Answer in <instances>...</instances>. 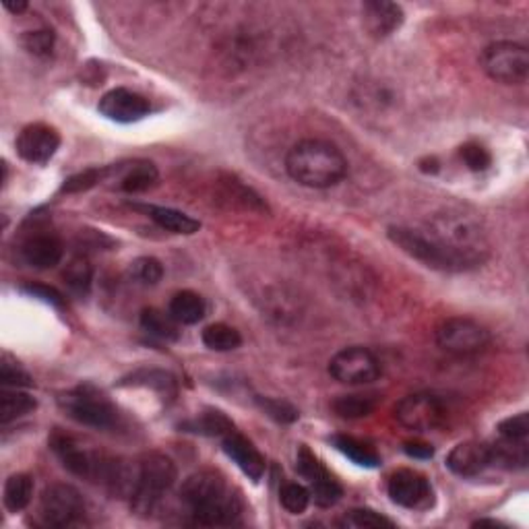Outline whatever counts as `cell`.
Instances as JSON below:
<instances>
[{"label": "cell", "mask_w": 529, "mask_h": 529, "mask_svg": "<svg viewBox=\"0 0 529 529\" xmlns=\"http://www.w3.org/2000/svg\"><path fill=\"white\" fill-rule=\"evenodd\" d=\"M180 497L190 509L196 525H236L244 511L238 492L215 470H201L188 476L182 484Z\"/></svg>", "instance_id": "cell-1"}, {"label": "cell", "mask_w": 529, "mask_h": 529, "mask_svg": "<svg viewBox=\"0 0 529 529\" xmlns=\"http://www.w3.org/2000/svg\"><path fill=\"white\" fill-rule=\"evenodd\" d=\"M286 170L302 187L331 188L348 176V160L329 141L305 139L287 151Z\"/></svg>", "instance_id": "cell-2"}, {"label": "cell", "mask_w": 529, "mask_h": 529, "mask_svg": "<svg viewBox=\"0 0 529 529\" xmlns=\"http://www.w3.org/2000/svg\"><path fill=\"white\" fill-rule=\"evenodd\" d=\"M426 234L444 246L470 269H476L488 259V236L479 220L461 209H442L428 222Z\"/></svg>", "instance_id": "cell-3"}, {"label": "cell", "mask_w": 529, "mask_h": 529, "mask_svg": "<svg viewBox=\"0 0 529 529\" xmlns=\"http://www.w3.org/2000/svg\"><path fill=\"white\" fill-rule=\"evenodd\" d=\"M176 465L164 453H147L137 465V482L131 492V509L139 517H150L176 482Z\"/></svg>", "instance_id": "cell-4"}, {"label": "cell", "mask_w": 529, "mask_h": 529, "mask_svg": "<svg viewBox=\"0 0 529 529\" xmlns=\"http://www.w3.org/2000/svg\"><path fill=\"white\" fill-rule=\"evenodd\" d=\"M59 406L77 424L97 430L118 426V407L100 389H96L94 385H79L75 389L62 393L59 397Z\"/></svg>", "instance_id": "cell-5"}, {"label": "cell", "mask_w": 529, "mask_h": 529, "mask_svg": "<svg viewBox=\"0 0 529 529\" xmlns=\"http://www.w3.org/2000/svg\"><path fill=\"white\" fill-rule=\"evenodd\" d=\"M387 236H389L391 242L406 252L407 257H412L420 263L434 271H444V273H461L468 271L460 259L441 246L436 240L426 234L424 230H414L406 228V225H391L387 230Z\"/></svg>", "instance_id": "cell-6"}, {"label": "cell", "mask_w": 529, "mask_h": 529, "mask_svg": "<svg viewBox=\"0 0 529 529\" xmlns=\"http://www.w3.org/2000/svg\"><path fill=\"white\" fill-rule=\"evenodd\" d=\"M482 68L492 81L505 86H521L529 77V52L524 44L500 40L486 46L482 52Z\"/></svg>", "instance_id": "cell-7"}, {"label": "cell", "mask_w": 529, "mask_h": 529, "mask_svg": "<svg viewBox=\"0 0 529 529\" xmlns=\"http://www.w3.org/2000/svg\"><path fill=\"white\" fill-rule=\"evenodd\" d=\"M436 343L453 356H476L490 345V333L484 324L468 316H451L436 327Z\"/></svg>", "instance_id": "cell-8"}, {"label": "cell", "mask_w": 529, "mask_h": 529, "mask_svg": "<svg viewBox=\"0 0 529 529\" xmlns=\"http://www.w3.org/2000/svg\"><path fill=\"white\" fill-rule=\"evenodd\" d=\"M50 449L73 476L104 482L105 474H108L112 460L87 449L86 444H81V441L75 439V436L65 433H54L50 436Z\"/></svg>", "instance_id": "cell-9"}, {"label": "cell", "mask_w": 529, "mask_h": 529, "mask_svg": "<svg viewBox=\"0 0 529 529\" xmlns=\"http://www.w3.org/2000/svg\"><path fill=\"white\" fill-rule=\"evenodd\" d=\"M86 503L75 486L59 482L46 486L40 497L38 515L46 527H70L83 517Z\"/></svg>", "instance_id": "cell-10"}, {"label": "cell", "mask_w": 529, "mask_h": 529, "mask_svg": "<svg viewBox=\"0 0 529 529\" xmlns=\"http://www.w3.org/2000/svg\"><path fill=\"white\" fill-rule=\"evenodd\" d=\"M329 375L342 385H369L380 377V362L370 350L351 345L331 358Z\"/></svg>", "instance_id": "cell-11"}, {"label": "cell", "mask_w": 529, "mask_h": 529, "mask_svg": "<svg viewBox=\"0 0 529 529\" xmlns=\"http://www.w3.org/2000/svg\"><path fill=\"white\" fill-rule=\"evenodd\" d=\"M395 418L404 428L414 433H430L442 426L447 418L442 401L430 393H414L407 395L395 406Z\"/></svg>", "instance_id": "cell-12"}, {"label": "cell", "mask_w": 529, "mask_h": 529, "mask_svg": "<svg viewBox=\"0 0 529 529\" xmlns=\"http://www.w3.org/2000/svg\"><path fill=\"white\" fill-rule=\"evenodd\" d=\"M387 492L395 505L412 511H426L434 505L430 479L415 470H397L389 476Z\"/></svg>", "instance_id": "cell-13"}, {"label": "cell", "mask_w": 529, "mask_h": 529, "mask_svg": "<svg viewBox=\"0 0 529 529\" xmlns=\"http://www.w3.org/2000/svg\"><path fill=\"white\" fill-rule=\"evenodd\" d=\"M296 470L302 478L308 479L310 495L319 506H333L342 498L343 488L340 482L329 474L319 457L306 444H300L298 453H296Z\"/></svg>", "instance_id": "cell-14"}, {"label": "cell", "mask_w": 529, "mask_h": 529, "mask_svg": "<svg viewBox=\"0 0 529 529\" xmlns=\"http://www.w3.org/2000/svg\"><path fill=\"white\" fill-rule=\"evenodd\" d=\"M60 147L59 131L44 123L27 124L17 137V153L30 164L44 166L54 158Z\"/></svg>", "instance_id": "cell-15"}, {"label": "cell", "mask_w": 529, "mask_h": 529, "mask_svg": "<svg viewBox=\"0 0 529 529\" xmlns=\"http://www.w3.org/2000/svg\"><path fill=\"white\" fill-rule=\"evenodd\" d=\"M492 465H495V451L488 442L465 441L447 455V468L460 478H476Z\"/></svg>", "instance_id": "cell-16"}, {"label": "cell", "mask_w": 529, "mask_h": 529, "mask_svg": "<svg viewBox=\"0 0 529 529\" xmlns=\"http://www.w3.org/2000/svg\"><path fill=\"white\" fill-rule=\"evenodd\" d=\"M97 110L108 120H114V123L120 124H131L150 114L151 105L150 100H145L143 96L135 94V91L116 87L102 97Z\"/></svg>", "instance_id": "cell-17"}, {"label": "cell", "mask_w": 529, "mask_h": 529, "mask_svg": "<svg viewBox=\"0 0 529 529\" xmlns=\"http://www.w3.org/2000/svg\"><path fill=\"white\" fill-rule=\"evenodd\" d=\"M404 9L389 0H370L362 6L364 27L372 38L383 40L389 38L404 23Z\"/></svg>", "instance_id": "cell-18"}, {"label": "cell", "mask_w": 529, "mask_h": 529, "mask_svg": "<svg viewBox=\"0 0 529 529\" xmlns=\"http://www.w3.org/2000/svg\"><path fill=\"white\" fill-rule=\"evenodd\" d=\"M223 453L234 461L244 476H249L252 482H259L265 474V457L246 436L240 433H230L223 436Z\"/></svg>", "instance_id": "cell-19"}, {"label": "cell", "mask_w": 529, "mask_h": 529, "mask_svg": "<svg viewBox=\"0 0 529 529\" xmlns=\"http://www.w3.org/2000/svg\"><path fill=\"white\" fill-rule=\"evenodd\" d=\"M62 255H65V246H62L60 238L50 232L33 234L21 246V257L33 269H52L60 263Z\"/></svg>", "instance_id": "cell-20"}, {"label": "cell", "mask_w": 529, "mask_h": 529, "mask_svg": "<svg viewBox=\"0 0 529 529\" xmlns=\"http://www.w3.org/2000/svg\"><path fill=\"white\" fill-rule=\"evenodd\" d=\"M139 211L150 217L151 222L160 225L161 230L172 232V234H182V236H190L195 232H199L201 222H196L195 217H190L187 214H182L178 209L172 207H160V205H132Z\"/></svg>", "instance_id": "cell-21"}, {"label": "cell", "mask_w": 529, "mask_h": 529, "mask_svg": "<svg viewBox=\"0 0 529 529\" xmlns=\"http://www.w3.org/2000/svg\"><path fill=\"white\" fill-rule=\"evenodd\" d=\"M205 300L193 290H182L172 296L168 313L172 315V319L178 324H196L205 316Z\"/></svg>", "instance_id": "cell-22"}, {"label": "cell", "mask_w": 529, "mask_h": 529, "mask_svg": "<svg viewBox=\"0 0 529 529\" xmlns=\"http://www.w3.org/2000/svg\"><path fill=\"white\" fill-rule=\"evenodd\" d=\"M160 180V172L151 161H135L123 172L118 180V188L129 195H139L153 188Z\"/></svg>", "instance_id": "cell-23"}, {"label": "cell", "mask_w": 529, "mask_h": 529, "mask_svg": "<svg viewBox=\"0 0 529 529\" xmlns=\"http://www.w3.org/2000/svg\"><path fill=\"white\" fill-rule=\"evenodd\" d=\"M35 407H38V401L30 393L3 387V393H0V424H11V422L32 414Z\"/></svg>", "instance_id": "cell-24"}, {"label": "cell", "mask_w": 529, "mask_h": 529, "mask_svg": "<svg viewBox=\"0 0 529 529\" xmlns=\"http://www.w3.org/2000/svg\"><path fill=\"white\" fill-rule=\"evenodd\" d=\"M329 442L340 451L342 455L348 457V460L354 461L360 468H379L380 465V457L379 453L369 444L354 439V436L348 434H335L331 436Z\"/></svg>", "instance_id": "cell-25"}, {"label": "cell", "mask_w": 529, "mask_h": 529, "mask_svg": "<svg viewBox=\"0 0 529 529\" xmlns=\"http://www.w3.org/2000/svg\"><path fill=\"white\" fill-rule=\"evenodd\" d=\"M379 406V395L366 393V395H342L337 397L331 407L333 412L343 420H358V418H369V415L377 410Z\"/></svg>", "instance_id": "cell-26"}, {"label": "cell", "mask_w": 529, "mask_h": 529, "mask_svg": "<svg viewBox=\"0 0 529 529\" xmlns=\"http://www.w3.org/2000/svg\"><path fill=\"white\" fill-rule=\"evenodd\" d=\"M180 428L187 430V433H195L203 436H222V439L225 434L234 433V424H232V420L217 410H207L205 414H201L199 418L182 422Z\"/></svg>", "instance_id": "cell-27"}, {"label": "cell", "mask_w": 529, "mask_h": 529, "mask_svg": "<svg viewBox=\"0 0 529 529\" xmlns=\"http://www.w3.org/2000/svg\"><path fill=\"white\" fill-rule=\"evenodd\" d=\"M141 327H143L145 333L158 337L161 342H174L180 335L178 323L172 319V315L161 313L158 308L141 310Z\"/></svg>", "instance_id": "cell-28"}, {"label": "cell", "mask_w": 529, "mask_h": 529, "mask_svg": "<svg viewBox=\"0 0 529 529\" xmlns=\"http://www.w3.org/2000/svg\"><path fill=\"white\" fill-rule=\"evenodd\" d=\"M33 497V478L30 474H13L5 484V506L9 513L27 509Z\"/></svg>", "instance_id": "cell-29"}, {"label": "cell", "mask_w": 529, "mask_h": 529, "mask_svg": "<svg viewBox=\"0 0 529 529\" xmlns=\"http://www.w3.org/2000/svg\"><path fill=\"white\" fill-rule=\"evenodd\" d=\"M67 287L77 296H87L94 284V267L86 255H77L68 260V265L62 271Z\"/></svg>", "instance_id": "cell-30"}, {"label": "cell", "mask_w": 529, "mask_h": 529, "mask_svg": "<svg viewBox=\"0 0 529 529\" xmlns=\"http://www.w3.org/2000/svg\"><path fill=\"white\" fill-rule=\"evenodd\" d=\"M201 340L203 343H205V348L214 351H232L240 348V343H242V335H240L234 327H230V324L214 323L203 329Z\"/></svg>", "instance_id": "cell-31"}, {"label": "cell", "mask_w": 529, "mask_h": 529, "mask_svg": "<svg viewBox=\"0 0 529 529\" xmlns=\"http://www.w3.org/2000/svg\"><path fill=\"white\" fill-rule=\"evenodd\" d=\"M151 387V389L168 395L176 393V380L164 370H137L131 377L120 380V387Z\"/></svg>", "instance_id": "cell-32"}, {"label": "cell", "mask_w": 529, "mask_h": 529, "mask_svg": "<svg viewBox=\"0 0 529 529\" xmlns=\"http://www.w3.org/2000/svg\"><path fill=\"white\" fill-rule=\"evenodd\" d=\"M337 525L345 529H366V527H395L393 521L385 515L372 509H351L337 521Z\"/></svg>", "instance_id": "cell-33"}, {"label": "cell", "mask_w": 529, "mask_h": 529, "mask_svg": "<svg viewBox=\"0 0 529 529\" xmlns=\"http://www.w3.org/2000/svg\"><path fill=\"white\" fill-rule=\"evenodd\" d=\"M129 275L141 286H155L164 278V265L153 257H139L131 263Z\"/></svg>", "instance_id": "cell-34"}, {"label": "cell", "mask_w": 529, "mask_h": 529, "mask_svg": "<svg viewBox=\"0 0 529 529\" xmlns=\"http://www.w3.org/2000/svg\"><path fill=\"white\" fill-rule=\"evenodd\" d=\"M310 500H313V495L306 486H302L298 482H287L281 486L279 490V503L287 513L292 515H300L308 509Z\"/></svg>", "instance_id": "cell-35"}, {"label": "cell", "mask_w": 529, "mask_h": 529, "mask_svg": "<svg viewBox=\"0 0 529 529\" xmlns=\"http://www.w3.org/2000/svg\"><path fill=\"white\" fill-rule=\"evenodd\" d=\"M257 406L260 407V412H265L269 415L271 420L278 422V424H294L298 420V410L286 399H275V397H255Z\"/></svg>", "instance_id": "cell-36"}, {"label": "cell", "mask_w": 529, "mask_h": 529, "mask_svg": "<svg viewBox=\"0 0 529 529\" xmlns=\"http://www.w3.org/2000/svg\"><path fill=\"white\" fill-rule=\"evenodd\" d=\"M108 174H110V168H87V170L77 172V174L70 176V178H67L60 190H62V193H67V195L86 193V190L94 188L96 185H100V182Z\"/></svg>", "instance_id": "cell-37"}, {"label": "cell", "mask_w": 529, "mask_h": 529, "mask_svg": "<svg viewBox=\"0 0 529 529\" xmlns=\"http://www.w3.org/2000/svg\"><path fill=\"white\" fill-rule=\"evenodd\" d=\"M21 44H23L27 52L38 56V59H48L54 50L56 35L48 27H41V30L25 32L23 38H21Z\"/></svg>", "instance_id": "cell-38"}, {"label": "cell", "mask_w": 529, "mask_h": 529, "mask_svg": "<svg viewBox=\"0 0 529 529\" xmlns=\"http://www.w3.org/2000/svg\"><path fill=\"white\" fill-rule=\"evenodd\" d=\"M497 430H498L500 441L527 442V439H529V414L521 412L517 415H511V418L500 422Z\"/></svg>", "instance_id": "cell-39"}, {"label": "cell", "mask_w": 529, "mask_h": 529, "mask_svg": "<svg viewBox=\"0 0 529 529\" xmlns=\"http://www.w3.org/2000/svg\"><path fill=\"white\" fill-rule=\"evenodd\" d=\"M460 155L463 160V164L468 166L471 172H484L492 166L490 151L479 143H465L460 150Z\"/></svg>", "instance_id": "cell-40"}, {"label": "cell", "mask_w": 529, "mask_h": 529, "mask_svg": "<svg viewBox=\"0 0 529 529\" xmlns=\"http://www.w3.org/2000/svg\"><path fill=\"white\" fill-rule=\"evenodd\" d=\"M0 383L3 387H9V389H25V387H32L33 380L17 362H9L5 358L3 364H0Z\"/></svg>", "instance_id": "cell-41"}, {"label": "cell", "mask_w": 529, "mask_h": 529, "mask_svg": "<svg viewBox=\"0 0 529 529\" xmlns=\"http://www.w3.org/2000/svg\"><path fill=\"white\" fill-rule=\"evenodd\" d=\"M23 292L32 298H38L46 305H50L54 308H62L65 306V296H62L56 287L52 286H44V284H25Z\"/></svg>", "instance_id": "cell-42"}, {"label": "cell", "mask_w": 529, "mask_h": 529, "mask_svg": "<svg viewBox=\"0 0 529 529\" xmlns=\"http://www.w3.org/2000/svg\"><path fill=\"white\" fill-rule=\"evenodd\" d=\"M406 455L414 457V460H430L434 455V447L424 441H407L404 444Z\"/></svg>", "instance_id": "cell-43"}, {"label": "cell", "mask_w": 529, "mask_h": 529, "mask_svg": "<svg viewBox=\"0 0 529 529\" xmlns=\"http://www.w3.org/2000/svg\"><path fill=\"white\" fill-rule=\"evenodd\" d=\"M420 170L424 174H436L441 170V161L436 158H424L420 160Z\"/></svg>", "instance_id": "cell-44"}, {"label": "cell", "mask_w": 529, "mask_h": 529, "mask_svg": "<svg viewBox=\"0 0 529 529\" xmlns=\"http://www.w3.org/2000/svg\"><path fill=\"white\" fill-rule=\"evenodd\" d=\"M5 9L13 13V15H21V13L27 11L25 0H19V3H13V0H5Z\"/></svg>", "instance_id": "cell-45"}]
</instances>
